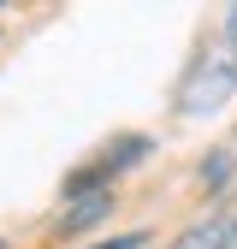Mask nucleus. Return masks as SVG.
<instances>
[{"mask_svg":"<svg viewBox=\"0 0 237 249\" xmlns=\"http://www.w3.org/2000/svg\"><path fill=\"white\" fill-rule=\"evenodd\" d=\"M225 30H231V42H237V6H231V12H225Z\"/></svg>","mask_w":237,"mask_h":249,"instance_id":"39448f33","label":"nucleus"},{"mask_svg":"<svg viewBox=\"0 0 237 249\" xmlns=\"http://www.w3.org/2000/svg\"><path fill=\"white\" fill-rule=\"evenodd\" d=\"M172 249H237V208L207 213L202 226H190L184 237H172Z\"/></svg>","mask_w":237,"mask_h":249,"instance_id":"f03ea898","label":"nucleus"},{"mask_svg":"<svg viewBox=\"0 0 237 249\" xmlns=\"http://www.w3.org/2000/svg\"><path fill=\"white\" fill-rule=\"evenodd\" d=\"M142 243H148L142 231H125V237H113V243H95V249H142Z\"/></svg>","mask_w":237,"mask_h":249,"instance_id":"20e7f679","label":"nucleus"},{"mask_svg":"<svg viewBox=\"0 0 237 249\" xmlns=\"http://www.w3.org/2000/svg\"><path fill=\"white\" fill-rule=\"evenodd\" d=\"M107 208H113V196H107V190H95V196H71V208L59 213V226H66V231H83V226H95Z\"/></svg>","mask_w":237,"mask_h":249,"instance_id":"7ed1b4c3","label":"nucleus"},{"mask_svg":"<svg viewBox=\"0 0 237 249\" xmlns=\"http://www.w3.org/2000/svg\"><path fill=\"white\" fill-rule=\"evenodd\" d=\"M231 89H237V53L231 48H207L184 71V83H178V113H190V119L220 113L231 101Z\"/></svg>","mask_w":237,"mask_h":249,"instance_id":"f257e3e1","label":"nucleus"}]
</instances>
